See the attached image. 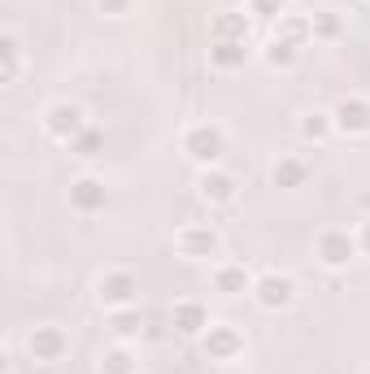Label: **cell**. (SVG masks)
I'll list each match as a JSON object with an SVG mask.
<instances>
[{
    "label": "cell",
    "instance_id": "obj_2",
    "mask_svg": "<svg viewBox=\"0 0 370 374\" xmlns=\"http://www.w3.org/2000/svg\"><path fill=\"white\" fill-rule=\"evenodd\" d=\"M61 348H66V339H61V331H53V327H39V331L31 335V353H35L39 361H57Z\"/></svg>",
    "mask_w": 370,
    "mask_h": 374
},
{
    "label": "cell",
    "instance_id": "obj_4",
    "mask_svg": "<svg viewBox=\"0 0 370 374\" xmlns=\"http://www.w3.org/2000/svg\"><path fill=\"white\" fill-rule=\"evenodd\" d=\"M349 257H353V239H349V235H340V231L323 235V261H327V266H344Z\"/></svg>",
    "mask_w": 370,
    "mask_h": 374
},
{
    "label": "cell",
    "instance_id": "obj_12",
    "mask_svg": "<svg viewBox=\"0 0 370 374\" xmlns=\"http://www.w3.org/2000/svg\"><path fill=\"white\" fill-rule=\"evenodd\" d=\"M183 248H187V253H196V248H214V235H209V231H196V235H183Z\"/></svg>",
    "mask_w": 370,
    "mask_h": 374
},
{
    "label": "cell",
    "instance_id": "obj_11",
    "mask_svg": "<svg viewBox=\"0 0 370 374\" xmlns=\"http://www.w3.org/2000/svg\"><path fill=\"white\" fill-rule=\"evenodd\" d=\"M244 283H249V274H244V270H222L218 274V287H227V292L231 287H244Z\"/></svg>",
    "mask_w": 370,
    "mask_h": 374
},
{
    "label": "cell",
    "instance_id": "obj_16",
    "mask_svg": "<svg viewBox=\"0 0 370 374\" xmlns=\"http://www.w3.org/2000/svg\"><path fill=\"white\" fill-rule=\"evenodd\" d=\"M135 331V318H118V335H131Z\"/></svg>",
    "mask_w": 370,
    "mask_h": 374
},
{
    "label": "cell",
    "instance_id": "obj_8",
    "mask_svg": "<svg viewBox=\"0 0 370 374\" xmlns=\"http://www.w3.org/2000/svg\"><path fill=\"white\" fill-rule=\"evenodd\" d=\"M340 127H344V131H349V127H353V131H370V109L344 101V105H340Z\"/></svg>",
    "mask_w": 370,
    "mask_h": 374
},
{
    "label": "cell",
    "instance_id": "obj_5",
    "mask_svg": "<svg viewBox=\"0 0 370 374\" xmlns=\"http://www.w3.org/2000/svg\"><path fill=\"white\" fill-rule=\"evenodd\" d=\"M48 131H53V135H74V131H79V109H70V105L48 109Z\"/></svg>",
    "mask_w": 370,
    "mask_h": 374
},
{
    "label": "cell",
    "instance_id": "obj_9",
    "mask_svg": "<svg viewBox=\"0 0 370 374\" xmlns=\"http://www.w3.org/2000/svg\"><path fill=\"white\" fill-rule=\"evenodd\" d=\"M201 192L209 196V201H231V179H222V174H205Z\"/></svg>",
    "mask_w": 370,
    "mask_h": 374
},
{
    "label": "cell",
    "instance_id": "obj_13",
    "mask_svg": "<svg viewBox=\"0 0 370 374\" xmlns=\"http://www.w3.org/2000/svg\"><path fill=\"white\" fill-rule=\"evenodd\" d=\"M218 48H222V53H218V61H222V66H235V61H240V53H235L240 44H218Z\"/></svg>",
    "mask_w": 370,
    "mask_h": 374
},
{
    "label": "cell",
    "instance_id": "obj_14",
    "mask_svg": "<svg viewBox=\"0 0 370 374\" xmlns=\"http://www.w3.org/2000/svg\"><path fill=\"white\" fill-rule=\"evenodd\" d=\"M105 13H127V0H101Z\"/></svg>",
    "mask_w": 370,
    "mask_h": 374
},
{
    "label": "cell",
    "instance_id": "obj_7",
    "mask_svg": "<svg viewBox=\"0 0 370 374\" xmlns=\"http://www.w3.org/2000/svg\"><path fill=\"white\" fill-rule=\"evenodd\" d=\"M70 196H74V205H79V209H96V205L105 201V187L96 183V179H79Z\"/></svg>",
    "mask_w": 370,
    "mask_h": 374
},
{
    "label": "cell",
    "instance_id": "obj_10",
    "mask_svg": "<svg viewBox=\"0 0 370 374\" xmlns=\"http://www.w3.org/2000/svg\"><path fill=\"white\" fill-rule=\"evenodd\" d=\"M201 327H205V313L196 305H183L179 309V331H201Z\"/></svg>",
    "mask_w": 370,
    "mask_h": 374
},
{
    "label": "cell",
    "instance_id": "obj_17",
    "mask_svg": "<svg viewBox=\"0 0 370 374\" xmlns=\"http://www.w3.org/2000/svg\"><path fill=\"white\" fill-rule=\"evenodd\" d=\"M366 244H370V231H366Z\"/></svg>",
    "mask_w": 370,
    "mask_h": 374
},
{
    "label": "cell",
    "instance_id": "obj_1",
    "mask_svg": "<svg viewBox=\"0 0 370 374\" xmlns=\"http://www.w3.org/2000/svg\"><path fill=\"white\" fill-rule=\"evenodd\" d=\"M187 153H192V157H201V161H214V157L222 153V135L209 131V127H196V131L187 135Z\"/></svg>",
    "mask_w": 370,
    "mask_h": 374
},
{
    "label": "cell",
    "instance_id": "obj_15",
    "mask_svg": "<svg viewBox=\"0 0 370 374\" xmlns=\"http://www.w3.org/2000/svg\"><path fill=\"white\" fill-rule=\"evenodd\" d=\"M109 361H113V366H109V370H113V374H127V353H113V357H109Z\"/></svg>",
    "mask_w": 370,
    "mask_h": 374
},
{
    "label": "cell",
    "instance_id": "obj_6",
    "mask_svg": "<svg viewBox=\"0 0 370 374\" xmlns=\"http://www.w3.org/2000/svg\"><path fill=\"white\" fill-rule=\"evenodd\" d=\"M292 301V283L288 279H279V274H270V279H261V305H288Z\"/></svg>",
    "mask_w": 370,
    "mask_h": 374
},
{
    "label": "cell",
    "instance_id": "obj_3",
    "mask_svg": "<svg viewBox=\"0 0 370 374\" xmlns=\"http://www.w3.org/2000/svg\"><path fill=\"white\" fill-rule=\"evenodd\" d=\"M131 292H135L131 274H105L101 279V301H109V305H127Z\"/></svg>",
    "mask_w": 370,
    "mask_h": 374
}]
</instances>
